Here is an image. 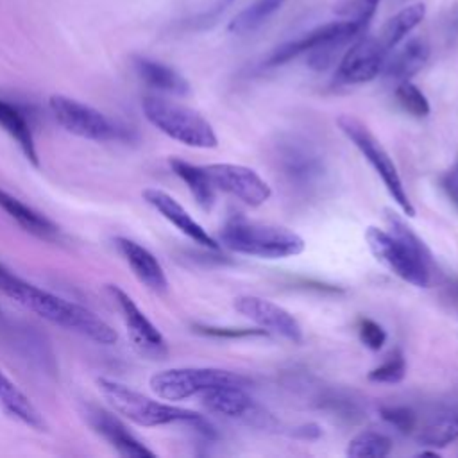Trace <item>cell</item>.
Returning <instances> with one entry per match:
<instances>
[{
    "mask_svg": "<svg viewBox=\"0 0 458 458\" xmlns=\"http://www.w3.org/2000/svg\"><path fill=\"white\" fill-rule=\"evenodd\" d=\"M48 107L54 120L66 132L79 138L91 141H120L131 138L129 127L81 100L64 95H52L48 98Z\"/></svg>",
    "mask_w": 458,
    "mask_h": 458,
    "instance_id": "52a82bcc",
    "label": "cell"
},
{
    "mask_svg": "<svg viewBox=\"0 0 458 458\" xmlns=\"http://www.w3.org/2000/svg\"><path fill=\"white\" fill-rule=\"evenodd\" d=\"M417 456H435V458H438V453L437 451H422Z\"/></svg>",
    "mask_w": 458,
    "mask_h": 458,
    "instance_id": "74e56055",
    "label": "cell"
},
{
    "mask_svg": "<svg viewBox=\"0 0 458 458\" xmlns=\"http://www.w3.org/2000/svg\"><path fill=\"white\" fill-rule=\"evenodd\" d=\"M0 290L13 301L36 313L43 320L59 326L66 331H73L95 344L111 345L116 342V331L91 310L63 299L52 292H47L36 284H30L5 267L0 265Z\"/></svg>",
    "mask_w": 458,
    "mask_h": 458,
    "instance_id": "6da1fadb",
    "label": "cell"
},
{
    "mask_svg": "<svg viewBox=\"0 0 458 458\" xmlns=\"http://www.w3.org/2000/svg\"><path fill=\"white\" fill-rule=\"evenodd\" d=\"M358 335L360 340L365 347H369L370 351H379L383 347V344L386 342V333L385 329L372 318H360L358 320Z\"/></svg>",
    "mask_w": 458,
    "mask_h": 458,
    "instance_id": "836d02e7",
    "label": "cell"
},
{
    "mask_svg": "<svg viewBox=\"0 0 458 458\" xmlns=\"http://www.w3.org/2000/svg\"><path fill=\"white\" fill-rule=\"evenodd\" d=\"M336 125L379 175L386 191L390 193L397 208L403 211V215L415 216V208L404 190L397 166L390 154L386 152V148L381 145V141L369 131V127L361 120H358L352 114H340L336 118Z\"/></svg>",
    "mask_w": 458,
    "mask_h": 458,
    "instance_id": "8992f818",
    "label": "cell"
},
{
    "mask_svg": "<svg viewBox=\"0 0 458 458\" xmlns=\"http://www.w3.org/2000/svg\"><path fill=\"white\" fill-rule=\"evenodd\" d=\"M379 415L386 424H390L403 435L411 433L417 424V415L411 408L406 406H381Z\"/></svg>",
    "mask_w": 458,
    "mask_h": 458,
    "instance_id": "1f68e13d",
    "label": "cell"
},
{
    "mask_svg": "<svg viewBox=\"0 0 458 458\" xmlns=\"http://www.w3.org/2000/svg\"><path fill=\"white\" fill-rule=\"evenodd\" d=\"M86 420L104 440H107L118 454L127 458H152L156 456L138 437H134L127 426L114 417V413L98 408L88 406L86 408Z\"/></svg>",
    "mask_w": 458,
    "mask_h": 458,
    "instance_id": "9a60e30c",
    "label": "cell"
},
{
    "mask_svg": "<svg viewBox=\"0 0 458 458\" xmlns=\"http://www.w3.org/2000/svg\"><path fill=\"white\" fill-rule=\"evenodd\" d=\"M424 16H426V5L422 2L410 4L401 11H397L394 16H390L376 38L379 39L383 48L390 54L424 20Z\"/></svg>",
    "mask_w": 458,
    "mask_h": 458,
    "instance_id": "cb8c5ba5",
    "label": "cell"
},
{
    "mask_svg": "<svg viewBox=\"0 0 458 458\" xmlns=\"http://www.w3.org/2000/svg\"><path fill=\"white\" fill-rule=\"evenodd\" d=\"M367 25L354 18H345L340 21H329L324 23L306 34H302L297 39L286 41L279 45L268 57H267V66H279L301 54H308L310 50L326 45V43H336L342 47L351 45L356 38H360L365 32Z\"/></svg>",
    "mask_w": 458,
    "mask_h": 458,
    "instance_id": "30bf717a",
    "label": "cell"
},
{
    "mask_svg": "<svg viewBox=\"0 0 458 458\" xmlns=\"http://www.w3.org/2000/svg\"><path fill=\"white\" fill-rule=\"evenodd\" d=\"M383 218H385V224H386V231L390 234H394L395 238L403 240L408 247H411L415 252H419L429 263H435L433 261V254H431L429 247L426 245V242L413 231V227L401 216V213H397V211H394L390 208H385L383 209Z\"/></svg>",
    "mask_w": 458,
    "mask_h": 458,
    "instance_id": "83f0119b",
    "label": "cell"
},
{
    "mask_svg": "<svg viewBox=\"0 0 458 458\" xmlns=\"http://www.w3.org/2000/svg\"><path fill=\"white\" fill-rule=\"evenodd\" d=\"M168 165L172 168V172L188 186L190 193L193 195L195 202L204 209L209 211L215 204V186L211 184L204 166L199 165H191L184 159L179 157H170Z\"/></svg>",
    "mask_w": 458,
    "mask_h": 458,
    "instance_id": "d4e9b609",
    "label": "cell"
},
{
    "mask_svg": "<svg viewBox=\"0 0 458 458\" xmlns=\"http://www.w3.org/2000/svg\"><path fill=\"white\" fill-rule=\"evenodd\" d=\"M114 245L141 284H145L148 290L156 293L166 292L168 288L166 274L161 263L157 261V258L148 249H145L138 242L125 236H116Z\"/></svg>",
    "mask_w": 458,
    "mask_h": 458,
    "instance_id": "e0dca14e",
    "label": "cell"
},
{
    "mask_svg": "<svg viewBox=\"0 0 458 458\" xmlns=\"http://www.w3.org/2000/svg\"><path fill=\"white\" fill-rule=\"evenodd\" d=\"M250 377L216 367H175L150 376V390L163 401H184L218 386H249Z\"/></svg>",
    "mask_w": 458,
    "mask_h": 458,
    "instance_id": "5b68a950",
    "label": "cell"
},
{
    "mask_svg": "<svg viewBox=\"0 0 458 458\" xmlns=\"http://www.w3.org/2000/svg\"><path fill=\"white\" fill-rule=\"evenodd\" d=\"M286 0H256L240 11L227 25V30L236 36L249 34L263 25Z\"/></svg>",
    "mask_w": 458,
    "mask_h": 458,
    "instance_id": "484cf974",
    "label": "cell"
},
{
    "mask_svg": "<svg viewBox=\"0 0 458 458\" xmlns=\"http://www.w3.org/2000/svg\"><path fill=\"white\" fill-rule=\"evenodd\" d=\"M204 170L215 190L229 193L250 208H258L272 197L268 182L254 168L245 165L211 163L204 165Z\"/></svg>",
    "mask_w": 458,
    "mask_h": 458,
    "instance_id": "8fae6325",
    "label": "cell"
},
{
    "mask_svg": "<svg viewBox=\"0 0 458 458\" xmlns=\"http://www.w3.org/2000/svg\"><path fill=\"white\" fill-rule=\"evenodd\" d=\"M218 243L231 252L259 259H284L299 256L306 249L304 238L295 231L276 224L249 220L242 215L225 220L218 233Z\"/></svg>",
    "mask_w": 458,
    "mask_h": 458,
    "instance_id": "7a4b0ae2",
    "label": "cell"
},
{
    "mask_svg": "<svg viewBox=\"0 0 458 458\" xmlns=\"http://www.w3.org/2000/svg\"><path fill=\"white\" fill-rule=\"evenodd\" d=\"M0 404L2 408L13 415L14 419L21 420L23 424L43 431L47 428L43 413L36 408V404L5 376L0 369Z\"/></svg>",
    "mask_w": 458,
    "mask_h": 458,
    "instance_id": "7402d4cb",
    "label": "cell"
},
{
    "mask_svg": "<svg viewBox=\"0 0 458 458\" xmlns=\"http://www.w3.org/2000/svg\"><path fill=\"white\" fill-rule=\"evenodd\" d=\"M134 70L147 86L157 91L172 93L179 97L190 93L188 81L177 70H174L165 63H159L148 57H134Z\"/></svg>",
    "mask_w": 458,
    "mask_h": 458,
    "instance_id": "44dd1931",
    "label": "cell"
},
{
    "mask_svg": "<svg viewBox=\"0 0 458 458\" xmlns=\"http://www.w3.org/2000/svg\"><path fill=\"white\" fill-rule=\"evenodd\" d=\"M143 200L152 206L163 218H166L175 229H179L184 236H188L190 240H193L195 243L211 249V250H218L220 243L216 238H213L184 208L182 204H179L170 193L159 190V188H145L141 191Z\"/></svg>",
    "mask_w": 458,
    "mask_h": 458,
    "instance_id": "5bb4252c",
    "label": "cell"
},
{
    "mask_svg": "<svg viewBox=\"0 0 458 458\" xmlns=\"http://www.w3.org/2000/svg\"><path fill=\"white\" fill-rule=\"evenodd\" d=\"M0 127L16 141L21 154L34 165L39 166V157L36 150V140L27 122L25 114L13 104L0 98Z\"/></svg>",
    "mask_w": 458,
    "mask_h": 458,
    "instance_id": "603a6c76",
    "label": "cell"
},
{
    "mask_svg": "<svg viewBox=\"0 0 458 458\" xmlns=\"http://www.w3.org/2000/svg\"><path fill=\"white\" fill-rule=\"evenodd\" d=\"M195 333L211 336V338H249V336H265L268 331L265 329H250V327H218V326H204L193 324Z\"/></svg>",
    "mask_w": 458,
    "mask_h": 458,
    "instance_id": "d6a6232c",
    "label": "cell"
},
{
    "mask_svg": "<svg viewBox=\"0 0 458 458\" xmlns=\"http://www.w3.org/2000/svg\"><path fill=\"white\" fill-rule=\"evenodd\" d=\"M417 440L428 447H445L458 440V415H442L424 426Z\"/></svg>",
    "mask_w": 458,
    "mask_h": 458,
    "instance_id": "f1b7e54d",
    "label": "cell"
},
{
    "mask_svg": "<svg viewBox=\"0 0 458 458\" xmlns=\"http://www.w3.org/2000/svg\"><path fill=\"white\" fill-rule=\"evenodd\" d=\"M386 57L388 52L376 36H360L344 52L336 68V81L342 84L370 82L383 72Z\"/></svg>",
    "mask_w": 458,
    "mask_h": 458,
    "instance_id": "7c38bea8",
    "label": "cell"
},
{
    "mask_svg": "<svg viewBox=\"0 0 458 458\" xmlns=\"http://www.w3.org/2000/svg\"><path fill=\"white\" fill-rule=\"evenodd\" d=\"M97 388L102 399L107 403V406L114 413L143 428H156V426H166L175 422L193 424L202 417L193 410L152 399L116 379L98 377Z\"/></svg>",
    "mask_w": 458,
    "mask_h": 458,
    "instance_id": "3957f363",
    "label": "cell"
},
{
    "mask_svg": "<svg viewBox=\"0 0 458 458\" xmlns=\"http://www.w3.org/2000/svg\"><path fill=\"white\" fill-rule=\"evenodd\" d=\"M390 451L392 440L386 435L365 429L349 440L345 454L351 458H385Z\"/></svg>",
    "mask_w": 458,
    "mask_h": 458,
    "instance_id": "4316f807",
    "label": "cell"
},
{
    "mask_svg": "<svg viewBox=\"0 0 458 458\" xmlns=\"http://www.w3.org/2000/svg\"><path fill=\"white\" fill-rule=\"evenodd\" d=\"M204 406L209 411L229 419H249L256 420L261 413L254 404V399L242 386H218L202 394Z\"/></svg>",
    "mask_w": 458,
    "mask_h": 458,
    "instance_id": "ac0fdd59",
    "label": "cell"
},
{
    "mask_svg": "<svg viewBox=\"0 0 458 458\" xmlns=\"http://www.w3.org/2000/svg\"><path fill=\"white\" fill-rule=\"evenodd\" d=\"M295 435L302 438H317L320 435V428L317 424H304L295 429Z\"/></svg>",
    "mask_w": 458,
    "mask_h": 458,
    "instance_id": "8d00e7d4",
    "label": "cell"
},
{
    "mask_svg": "<svg viewBox=\"0 0 458 458\" xmlns=\"http://www.w3.org/2000/svg\"><path fill=\"white\" fill-rule=\"evenodd\" d=\"M395 98L397 104L415 118H424L431 111L426 95L411 81H403L395 84Z\"/></svg>",
    "mask_w": 458,
    "mask_h": 458,
    "instance_id": "f546056e",
    "label": "cell"
},
{
    "mask_svg": "<svg viewBox=\"0 0 458 458\" xmlns=\"http://www.w3.org/2000/svg\"><path fill=\"white\" fill-rule=\"evenodd\" d=\"M233 306L240 315L252 320L261 329L276 333L293 344L302 342V327L299 320L283 306L258 295H240L234 299Z\"/></svg>",
    "mask_w": 458,
    "mask_h": 458,
    "instance_id": "4fadbf2b",
    "label": "cell"
},
{
    "mask_svg": "<svg viewBox=\"0 0 458 458\" xmlns=\"http://www.w3.org/2000/svg\"><path fill=\"white\" fill-rule=\"evenodd\" d=\"M440 186L444 190V193L447 195V199L451 200V204L458 209V159L454 161V165L445 170L440 177Z\"/></svg>",
    "mask_w": 458,
    "mask_h": 458,
    "instance_id": "d590c367",
    "label": "cell"
},
{
    "mask_svg": "<svg viewBox=\"0 0 458 458\" xmlns=\"http://www.w3.org/2000/svg\"><path fill=\"white\" fill-rule=\"evenodd\" d=\"M145 118L168 138L193 148H215L218 145L213 125L195 109L159 95H147L141 100Z\"/></svg>",
    "mask_w": 458,
    "mask_h": 458,
    "instance_id": "277c9868",
    "label": "cell"
},
{
    "mask_svg": "<svg viewBox=\"0 0 458 458\" xmlns=\"http://www.w3.org/2000/svg\"><path fill=\"white\" fill-rule=\"evenodd\" d=\"M406 376V360L399 349L392 351L383 363L374 367L369 372V381L372 383H386V385H395L401 383Z\"/></svg>",
    "mask_w": 458,
    "mask_h": 458,
    "instance_id": "4dcf8cb0",
    "label": "cell"
},
{
    "mask_svg": "<svg viewBox=\"0 0 458 458\" xmlns=\"http://www.w3.org/2000/svg\"><path fill=\"white\" fill-rule=\"evenodd\" d=\"M229 2H231V0H229Z\"/></svg>",
    "mask_w": 458,
    "mask_h": 458,
    "instance_id": "f35d334b",
    "label": "cell"
},
{
    "mask_svg": "<svg viewBox=\"0 0 458 458\" xmlns=\"http://www.w3.org/2000/svg\"><path fill=\"white\" fill-rule=\"evenodd\" d=\"M0 208L27 233H30L36 238L41 240H59V227L48 220L47 216H43L41 213H38L36 209H32L30 206L23 204L21 200H18L16 197L9 195L7 191L0 190Z\"/></svg>",
    "mask_w": 458,
    "mask_h": 458,
    "instance_id": "ffe728a7",
    "label": "cell"
},
{
    "mask_svg": "<svg viewBox=\"0 0 458 458\" xmlns=\"http://www.w3.org/2000/svg\"><path fill=\"white\" fill-rule=\"evenodd\" d=\"M381 4V0H352L345 9H342L340 13L345 14V18H354L358 21H361L363 25L369 27L370 20L374 18L377 5Z\"/></svg>",
    "mask_w": 458,
    "mask_h": 458,
    "instance_id": "e575fe53",
    "label": "cell"
},
{
    "mask_svg": "<svg viewBox=\"0 0 458 458\" xmlns=\"http://www.w3.org/2000/svg\"><path fill=\"white\" fill-rule=\"evenodd\" d=\"M365 242L372 256L385 265L394 276L417 288H428L431 283V267L426 258L408 247L403 240L390 234L386 229L369 225Z\"/></svg>",
    "mask_w": 458,
    "mask_h": 458,
    "instance_id": "ba28073f",
    "label": "cell"
},
{
    "mask_svg": "<svg viewBox=\"0 0 458 458\" xmlns=\"http://www.w3.org/2000/svg\"><path fill=\"white\" fill-rule=\"evenodd\" d=\"M428 59L429 45L422 38H411L403 47H395L392 55L388 54L381 73H385V77L388 81H394L395 84L410 81L424 68Z\"/></svg>",
    "mask_w": 458,
    "mask_h": 458,
    "instance_id": "d6986e66",
    "label": "cell"
},
{
    "mask_svg": "<svg viewBox=\"0 0 458 458\" xmlns=\"http://www.w3.org/2000/svg\"><path fill=\"white\" fill-rule=\"evenodd\" d=\"M106 292L122 315L132 347L148 360H163L168 354L166 340L161 335V331L138 308L132 297L127 292H123L118 284H107Z\"/></svg>",
    "mask_w": 458,
    "mask_h": 458,
    "instance_id": "9c48e42d",
    "label": "cell"
},
{
    "mask_svg": "<svg viewBox=\"0 0 458 458\" xmlns=\"http://www.w3.org/2000/svg\"><path fill=\"white\" fill-rule=\"evenodd\" d=\"M279 165L292 184L310 186L324 174L320 156L304 141L290 140L279 147Z\"/></svg>",
    "mask_w": 458,
    "mask_h": 458,
    "instance_id": "2e32d148",
    "label": "cell"
}]
</instances>
